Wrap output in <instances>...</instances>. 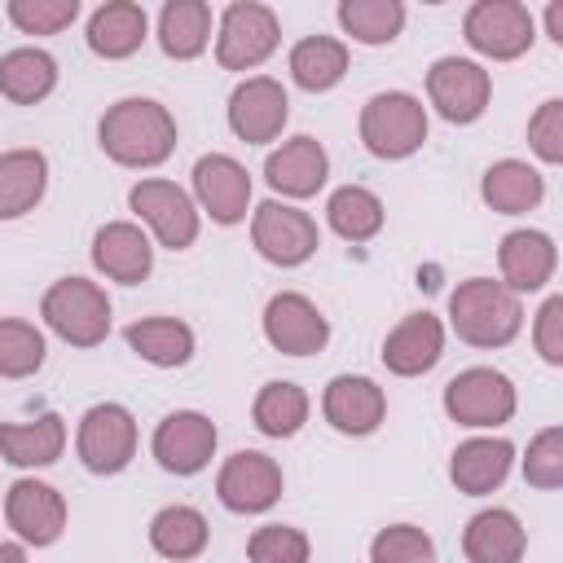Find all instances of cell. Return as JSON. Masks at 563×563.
I'll use <instances>...</instances> for the list:
<instances>
[{"instance_id": "cell-17", "label": "cell", "mask_w": 563, "mask_h": 563, "mask_svg": "<svg viewBox=\"0 0 563 563\" xmlns=\"http://www.w3.org/2000/svg\"><path fill=\"white\" fill-rule=\"evenodd\" d=\"M4 519L26 545H53L66 532V497L44 479H18L4 497Z\"/></svg>"}, {"instance_id": "cell-14", "label": "cell", "mask_w": 563, "mask_h": 563, "mask_svg": "<svg viewBox=\"0 0 563 563\" xmlns=\"http://www.w3.org/2000/svg\"><path fill=\"white\" fill-rule=\"evenodd\" d=\"M264 339L286 356H312L330 339V321L299 290H277L264 308Z\"/></svg>"}, {"instance_id": "cell-26", "label": "cell", "mask_w": 563, "mask_h": 563, "mask_svg": "<svg viewBox=\"0 0 563 563\" xmlns=\"http://www.w3.org/2000/svg\"><path fill=\"white\" fill-rule=\"evenodd\" d=\"M523 545H528L523 523L501 506L479 510L462 532V550H466L471 563H519Z\"/></svg>"}, {"instance_id": "cell-35", "label": "cell", "mask_w": 563, "mask_h": 563, "mask_svg": "<svg viewBox=\"0 0 563 563\" xmlns=\"http://www.w3.org/2000/svg\"><path fill=\"white\" fill-rule=\"evenodd\" d=\"M325 220H330V229H334L343 242H369V238L383 229L387 211H383V202H378L374 189H365V185H343V189L330 194Z\"/></svg>"}, {"instance_id": "cell-38", "label": "cell", "mask_w": 563, "mask_h": 563, "mask_svg": "<svg viewBox=\"0 0 563 563\" xmlns=\"http://www.w3.org/2000/svg\"><path fill=\"white\" fill-rule=\"evenodd\" d=\"M369 563H435V541L413 523H391L369 541Z\"/></svg>"}, {"instance_id": "cell-12", "label": "cell", "mask_w": 563, "mask_h": 563, "mask_svg": "<svg viewBox=\"0 0 563 563\" xmlns=\"http://www.w3.org/2000/svg\"><path fill=\"white\" fill-rule=\"evenodd\" d=\"M216 497L233 515H264L282 497V466L260 449H238L216 475Z\"/></svg>"}, {"instance_id": "cell-25", "label": "cell", "mask_w": 563, "mask_h": 563, "mask_svg": "<svg viewBox=\"0 0 563 563\" xmlns=\"http://www.w3.org/2000/svg\"><path fill=\"white\" fill-rule=\"evenodd\" d=\"M66 449L62 413H40L31 422H0V457L13 466H53Z\"/></svg>"}, {"instance_id": "cell-44", "label": "cell", "mask_w": 563, "mask_h": 563, "mask_svg": "<svg viewBox=\"0 0 563 563\" xmlns=\"http://www.w3.org/2000/svg\"><path fill=\"white\" fill-rule=\"evenodd\" d=\"M545 35H550L554 44H563V4H559V0L545 9Z\"/></svg>"}, {"instance_id": "cell-33", "label": "cell", "mask_w": 563, "mask_h": 563, "mask_svg": "<svg viewBox=\"0 0 563 563\" xmlns=\"http://www.w3.org/2000/svg\"><path fill=\"white\" fill-rule=\"evenodd\" d=\"M207 537H211V528H207L202 510H194V506H163L150 519V545L172 563L198 559L207 550Z\"/></svg>"}, {"instance_id": "cell-10", "label": "cell", "mask_w": 563, "mask_h": 563, "mask_svg": "<svg viewBox=\"0 0 563 563\" xmlns=\"http://www.w3.org/2000/svg\"><path fill=\"white\" fill-rule=\"evenodd\" d=\"M75 453L92 475H119L136 457V418L123 405H92L79 418Z\"/></svg>"}, {"instance_id": "cell-8", "label": "cell", "mask_w": 563, "mask_h": 563, "mask_svg": "<svg viewBox=\"0 0 563 563\" xmlns=\"http://www.w3.org/2000/svg\"><path fill=\"white\" fill-rule=\"evenodd\" d=\"M444 413L457 427H501L515 418V383L493 365H471L449 378Z\"/></svg>"}, {"instance_id": "cell-22", "label": "cell", "mask_w": 563, "mask_h": 563, "mask_svg": "<svg viewBox=\"0 0 563 563\" xmlns=\"http://www.w3.org/2000/svg\"><path fill=\"white\" fill-rule=\"evenodd\" d=\"M444 356V325L431 312H413L405 317L387 339H383V365L396 378H418L427 369H435V361Z\"/></svg>"}, {"instance_id": "cell-24", "label": "cell", "mask_w": 563, "mask_h": 563, "mask_svg": "<svg viewBox=\"0 0 563 563\" xmlns=\"http://www.w3.org/2000/svg\"><path fill=\"white\" fill-rule=\"evenodd\" d=\"M145 31H150V18L136 0H106L88 18V48L106 62H123L145 44Z\"/></svg>"}, {"instance_id": "cell-30", "label": "cell", "mask_w": 563, "mask_h": 563, "mask_svg": "<svg viewBox=\"0 0 563 563\" xmlns=\"http://www.w3.org/2000/svg\"><path fill=\"white\" fill-rule=\"evenodd\" d=\"M123 339L141 361H150L158 369H176L194 356V330L176 317H141L123 330Z\"/></svg>"}, {"instance_id": "cell-6", "label": "cell", "mask_w": 563, "mask_h": 563, "mask_svg": "<svg viewBox=\"0 0 563 563\" xmlns=\"http://www.w3.org/2000/svg\"><path fill=\"white\" fill-rule=\"evenodd\" d=\"M251 242H255V251H260L268 264H277V268H299V264H308V260L317 255L321 233H317V220H312L308 211L268 198V202H260V207L251 211Z\"/></svg>"}, {"instance_id": "cell-19", "label": "cell", "mask_w": 563, "mask_h": 563, "mask_svg": "<svg viewBox=\"0 0 563 563\" xmlns=\"http://www.w3.org/2000/svg\"><path fill=\"white\" fill-rule=\"evenodd\" d=\"M330 176V154L317 136H290L264 158V180L282 198H312Z\"/></svg>"}, {"instance_id": "cell-7", "label": "cell", "mask_w": 563, "mask_h": 563, "mask_svg": "<svg viewBox=\"0 0 563 563\" xmlns=\"http://www.w3.org/2000/svg\"><path fill=\"white\" fill-rule=\"evenodd\" d=\"M282 40L277 13L268 4L255 0H238L220 13V31H216V62L224 70H255L260 62L273 57Z\"/></svg>"}, {"instance_id": "cell-23", "label": "cell", "mask_w": 563, "mask_h": 563, "mask_svg": "<svg viewBox=\"0 0 563 563\" xmlns=\"http://www.w3.org/2000/svg\"><path fill=\"white\" fill-rule=\"evenodd\" d=\"M510 462H515L510 440L475 435V440H462V444L453 449L449 479L457 484V493H466V497H484V493H493V488H501V484H506Z\"/></svg>"}, {"instance_id": "cell-4", "label": "cell", "mask_w": 563, "mask_h": 563, "mask_svg": "<svg viewBox=\"0 0 563 563\" xmlns=\"http://www.w3.org/2000/svg\"><path fill=\"white\" fill-rule=\"evenodd\" d=\"M361 141L374 158H409L427 141V106L413 92H374L361 106Z\"/></svg>"}, {"instance_id": "cell-5", "label": "cell", "mask_w": 563, "mask_h": 563, "mask_svg": "<svg viewBox=\"0 0 563 563\" xmlns=\"http://www.w3.org/2000/svg\"><path fill=\"white\" fill-rule=\"evenodd\" d=\"M462 35L479 57L515 62L532 48L537 22H532L528 4H519V0H475L462 18Z\"/></svg>"}, {"instance_id": "cell-28", "label": "cell", "mask_w": 563, "mask_h": 563, "mask_svg": "<svg viewBox=\"0 0 563 563\" xmlns=\"http://www.w3.org/2000/svg\"><path fill=\"white\" fill-rule=\"evenodd\" d=\"M211 44V4L207 0H167L158 13V48L172 62H194Z\"/></svg>"}, {"instance_id": "cell-34", "label": "cell", "mask_w": 563, "mask_h": 563, "mask_svg": "<svg viewBox=\"0 0 563 563\" xmlns=\"http://www.w3.org/2000/svg\"><path fill=\"white\" fill-rule=\"evenodd\" d=\"M251 422L273 435V440H290L303 422H308V391L290 378H273L260 387L255 405H251Z\"/></svg>"}, {"instance_id": "cell-39", "label": "cell", "mask_w": 563, "mask_h": 563, "mask_svg": "<svg viewBox=\"0 0 563 563\" xmlns=\"http://www.w3.org/2000/svg\"><path fill=\"white\" fill-rule=\"evenodd\" d=\"M79 18V0H9V22L22 35H57Z\"/></svg>"}, {"instance_id": "cell-2", "label": "cell", "mask_w": 563, "mask_h": 563, "mask_svg": "<svg viewBox=\"0 0 563 563\" xmlns=\"http://www.w3.org/2000/svg\"><path fill=\"white\" fill-rule=\"evenodd\" d=\"M449 325L471 347H506L523 325V303L493 277H466L449 295Z\"/></svg>"}, {"instance_id": "cell-13", "label": "cell", "mask_w": 563, "mask_h": 563, "mask_svg": "<svg viewBox=\"0 0 563 563\" xmlns=\"http://www.w3.org/2000/svg\"><path fill=\"white\" fill-rule=\"evenodd\" d=\"M290 119V101H286V88L268 75H251L233 88L229 97V128L238 141L246 145H268L282 136Z\"/></svg>"}, {"instance_id": "cell-37", "label": "cell", "mask_w": 563, "mask_h": 563, "mask_svg": "<svg viewBox=\"0 0 563 563\" xmlns=\"http://www.w3.org/2000/svg\"><path fill=\"white\" fill-rule=\"evenodd\" d=\"M44 365V334L31 321H0V378H26Z\"/></svg>"}, {"instance_id": "cell-16", "label": "cell", "mask_w": 563, "mask_h": 563, "mask_svg": "<svg viewBox=\"0 0 563 563\" xmlns=\"http://www.w3.org/2000/svg\"><path fill=\"white\" fill-rule=\"evenodd\" d=\"M194 198L216 224H238L251 207V176L229 154H202L194 163Z\"/></svg>"}, {"instance_id": "cell-21", "label": "cell", "mask_w": 563, "mask_h": 563, "mask_svg": "<svg viewBox=\"0 0 563 563\" xmlns=\"http://www.w3.org/2000/svg\"><path fill=\"white\" fill-rule=\"evenodd\" d=\"M92 264L110 282L141 286L150 277V268H154V246H150V238L132 220H110L92 238Z\"/></svg>"}, {"instance_id": "cell-36", "label": "cell", "mask_w": 563, "mask_h": 563, "mask_svg": "<svg viewBox=\"0 0 563 563\" xmlns=\"http://www.w3.org/2000/svg\"><path fill=\"white\" fill-rule=\"evenodd\" d=\"M339 26L356 40V44H391L405 26V4L400 0H343L339 4Z\"/></svg>"}, {"instance_id": "cell-1", "label": "cell", "mask_w": 563, "mask_h": 563, "mask_svg": "<svg viewBox=\"0 0 563 563\" xmlns=\"http://www.w3.org/2000/svg\"><path fill=\"white\" fill-rule=\"evenodd\" d=\"M97 141L119 167H158L176 150V119L150 97H123L101 114Z\"/></svg>"}, {"instance_id": "cell-42", "label": "cell", "mask_w": 563, "mask_h": 563, "mask_svg": "<svg viewBox=\"0 0 563 563\" xmlns=\"http://www.w3.org/2000/svg\"><path fill=\"white\" fill-rule=\"evenodd\" d=\"M528 145L541 163H563V101L550 97L537 106V114L528 119Z\"/></svg>"}, {"instance_id": "cell-43", "label": "cell", "mask_w": 563, "mask_h": 563, "mask_svg": "<svg viewBox=\"0 0 563 563\" xmlns=\"http://www.w3.org/2000/svg\"><path fill=\"white\" fill-rule=\"evenodd\" d=\"M532 339H537V352H541L545 365H563V295H550L541 303Z\"/></svg>"}, {"instance_id": "cell-11", "label": "cell", "mask_w": 563, "mask_h": 563, "mask_svg": "<svg viewBox=\"0 0 563 563\" xmlns=\"http://www.w3.org/2000/svg\"><path fill=\"white\" fill-rule=\"evenodd\" d=\"M427 97L440 110V119H449V123H475L488 110L493 79L471 57H440L427 70Z\"/></svg>"}, {"instance_id": "cell-40", "label": "cell", "mask_w": 563, "mask_h": 563, "mask_svg": "<svg viewBox=\"0 0 563 563\" xmlns=\"http://www.w3.org/2000/svg\"><path fill=\"white\" fill-rule=\"evenodd\" d=\"M308 550H312L308 537L290 523H264L246 541L251 563H308Z\"/></svg>"}, {"instance_id": "cell-20", "label": "cell", "mask_w": 563, "mask_h": 563, "mask_svg": "<svg viewBox=\"0 0 563 563\" xmlns=\"http://www.w3.org/2000/svg\"><path fill=\"white\" fill-rule=\"evenodd\" d=\"M497 264H501V286L510 295H532L554 277L559 251L550 242V233L541 229H515L501 238L497 246Z\"/></svg>"}, {"instance_id": "cell-15", "label": "cell", "mask_w": 563, "mask_h": 563, "mask_svg": "<svg viewBox=\"0 0 563 563\" xmlns=\"http://www.w3.org/2000/svg\"><path fill=\"white\" fill-rule=\"evenodd\" d=\"M154 457L172 475H198L216 453V422L198 409H176L154 427Z\"/></svg>"}, {"instance_id": "cell-32", "label": "cell", "mask_w": 563, "mask_h": 563, "mask_svg": "<svg viewBox=\"0 0 563 563\" xmlns=\"http://www.w3.org/2000/svg\"><path fill=\"white\" fill-rule=\"evenodd\" d=\"M347 75V44L334 35H308L290 48V79L303 92H330Z\"/></svg>"}, {"instance_id": "cell-9", "label": "cell", "mask_w": 563, "mask_h": 563, "mask_svg": "<svg viewBox=\"0 0 563 563\" xmlns=\"http://www.w3.org/2000/svg\"><path fill=\"white\" fill-rule=\"evenodd\" d=\"M128 207L150 224V233L158 238V246H167V251L194 246V238H198V207H194V198L180 185L158 180V176L136 180L128 189Z\"/></svg>"}, {"instance_id": "cell-29", "label": "cell", "mask_w": 563, "mask_h": 563, "mask_svg": "<svg viewBox=\"0 0 563 563\" xmlns=\"http://www.w3.org/2000/svg\"><path fill=\"white\" fill-rule=\"evenodd\" d=\"M479 194L497 216H523L545 198V180H541L537 167H528L519 158H501V163H493L484 172Z\"/></svg>"}, {"instance_id": "cell-18", "label": "cell", "mask_w": 563, "mask_h": 563, "mask_svg": "<svg viewBox=\"0 0 563 563\" xmlns=\"http://www.w3.org/2000/svg\"><path fill=\"white\" fill-rule=\"evenodd\" d=\"M321 413L334 431L343 435H369L378 431V422L387 418V396L374 378L365 374H339L325 383V396H321Z\"/></svg>"}, {"instance_id": "cell-41", "label": "cell", "mask_w": 563, "mask_h": 563, "mask_svg": "<svg viewBox=\"0 0 563 563\" xmlns=\"http://www.w3.org/2000/svg\"><path fill=\"white\" fill-rule=\"evenodd\" d=\"M523 479L541 493L563 484V427H545L532 435L528 457H523Z\"/></svg>"}, {"instance_id": "cell-3", "label": "cell", "mask_w": 563, "mask_h": 563, "mask_svg": "<svg viewBox=\"0 0 563 563\" xmlns=\"http://www.w3.org/2000/svg\"><path fill=\"white\" fill-rule=\"evenodd\" d=\"M44 325L70 347H97L110 334V299L88 277H62L40 299Z\"/></svg>"}, {"instance_id": "cell-31", "label": "cell", "mask_w": 563, "mask_h": 563, "mask_svg": "<svg viewBox=\"0 0 563 563\" xmlns=\"http://www.w3.org/2000/svg\"><path fill=\"white\" fill-rule=\"evenodd\" d=\"M57 88V62L44 48H13L0 57V97L13 106H35Z\"/></svg>"}, {"instance_id": "cell-27", "label": "cell", "mask_w": 563, "mask_h": 563, "mask_svg": "<svg viewBox=\"0 0 563 563\" xmlns=\"http://www.w3.org/2000/svg\"><path fill=\"white\" fill-rule=\"evenodd\" d=\"M48 189V158L40 150H4L0 154V220H18L35 211Z\"/></svg>"}, {"instance_id": "cell-45", "label": "cell", "mask_w": 563, "mask_h": 563, "mask_svg": "<svg viewBox=\"0 0 563 563\" xmlns=\"http://www.w3.org/2000/svg\"><path fill=\"white\" fill-rule=\"evenodd\" d=\"M0 563H26V550L18 541H0Z\"/></svg>"}]
</instances>
